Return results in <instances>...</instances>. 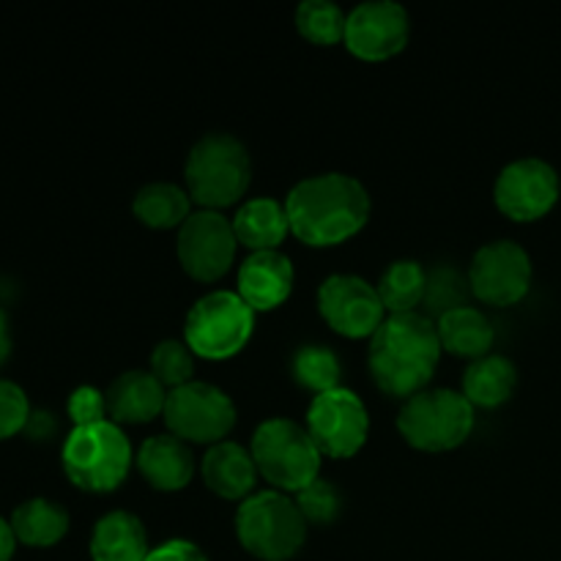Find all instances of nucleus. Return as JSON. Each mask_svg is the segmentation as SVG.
Here are the masks:
<instances>
[{
	"mask_svg": "<svg viewBox=\"0 0 561 561\" xmlns=\"http://www.w3.org/2000/svg\"><path fill=\"white\" fill-rule=\"evenodd\" d=\"M290 233L307 247H337L370 222L373 201L359 179L348 173H318L290 186L285 197Z\"/></svg>",
	"mask_w": 561,
	"mask_h": 561,
	"instance_id": "nucleus-1",
	"label": "nucleus"
},
{
	"mask_svg": "<svg viewBox=\"0 0 561 561\" xmlns=\"http://www.w3.org/2000/svg\"><path fill=\"white\" fill-rule=\"evenodd\" d=\"M442 359V340L436 321L425 312H405L387 316L376 334L370 337V376L383 394L409 400L427 389L433 373Z\"/></svg>",
	"mask_w": 561,
	"mask_h": 561,
	"instance_id": "nucleus-2",
	"label": "nucleus"
},
{
	"mask_svg": "<svg viewBox=\"0 0 561 561\" xmlns=\"http://www.w3.org/2000/svg\"><path fill=\"white\" fill-rule=\"evenodd\" d=\"M186 192L206 211L236 206L252 184V159L230 131H206L186 153Z\"/></svg>",
	"mask_w": 561,
	"mask_h": 561,
	"instance_id": "nucleus-3",
	"label": "nucleus"
},
{
	"mask_svg": "<svg viewBox=\"0 0 561 561\" xmlns=\"http://www.w3.org/2000/svg\"><path fill=\"white\" fill-rule=\"evenodd\" d=\"M64 474L85 493H113L124 485L135 463V449L124 427L115 422H99L88 427H71L60 449Z\"/></svg>",
	"mask_w": 561,
	"mask_h": 561,
	"instance_id": "nucleus-4",
	"label": "nucleus"
},
{
	"mask_svg": "<svg viewBox=\"0 0 561 561\" xmlns=\"http://www.w3.org/2000/svg\"><path fill=\"white\" fill-rule=\"evenodd\" d=\"M250 453L257 474L279 493H299L321 477L323 455L305 425L288 416H272L252 433Z\"/></svg>",
	"mask_w": 561,
	"mask_h": 561,
	"instance_id": "nucleus-5",
	"label": "nucleus"
},
{
	"mask_svg": "<svg viewBox=\"0 0 561 561\" xmlns=\"http://www.w3.org/2000/svg\"><path fill=\"white\" fill-rule=\"evenodd\" d=\"M477 409L447 387H427L409 398L398 414V431L409 447L420 453H453L469 442Z\"/></svg>",
	"mask_w": 561,
	"mask_h": 561,
	"instance_id": "nucleus-6",
	"label": "nucleus"
},
{
	"mask_svg": "<svg viewBox=\"0 0 561 561\" xmlns=\"http://www.w3.org/2000/svg\"><path fill=\"white\" fill-rule=\"evenodd\" d=\"M236 537L250 557L288 561L305 548L307 520L288 493L257 491L236 510Z\"/></svg>",
	"mask_w": 561,
	"mask_h": 561,
	"instance_id": "nucleus-7",
	"label": "nucleus"
},
{
	"mask_svg": "<svg viewBox=\"0 0 561 561\" xmlns=\"http://www.w3.org/2000/svg\"><path fill=\"white\" fill-rule=\"evenodd\" d=\"M255 332V310L236 290H211L190 307L184 343L208 362H225L241 354Z\"/></svg>",
	"mask_w": 561,
	"mask_h": 561,
	"instance_id": "nucleus-8",
	"label": "nucleus"
},
{
	"mask_svg": "<svg viewBox=\"0 0 561 561\" xmlns=\"http://www.w3.org/2000/svg\"><path fill=\"white\" fill-rule=\"evenodd\" d=\"M164 425L175 438L186 444H206L214 447L228 442L233 433L239 411L228 392L206 381H190L179 389H170L162 414Z\"/></svg>",
	"mask_w": 561,
	"mask_h": 561,
	"instance_id": "nucleus-9",
	"label": "nucleus"
},
{
	"mask_svg": "<svg viewBox=\"0 0 561 561\" xmlns=\"http://www.w3.org/2000/svg\"><path fill=\"white\" fill-rule=\"evenodd\" d=\"M305 427L323 458L348 460L362 453L370 433V416L356 392L340 387L310 400Z\"/></svg>",
	"mask_w": 561,
	"mask_h": 561,
	"instance_id": "nucleus-10",
	"label": "nucleus"
},
{
	"mask_svg": "<svg viewBox=\"0 0 561 561\" xmlns=\"http://www.w3.org/2000/svg\"><path fill=\"white\" fill-rule=\"evenodd\" d=\"M239 239L233 233V222L222 211L192 214L179 230L175 255L181 268L197 283H217L233 268Z\"/></svg>",
	"mask_w": 561,
	"mask_h": 561,
	"instance_id": "nucleus-11",
	"label": "nucleus"
},
{
	"mask_svg": "<svg viewBox=\"0 0 561 561\" xmlns=\"http://www.w3.org/2000/svg\"><path fill=\"white\" fill-rule=\"evenodd\" d=\"M531 274V257L518 241H488L469 263L471 296L482 305L513 307L529 294Z\"/></svg>",
	"mask_w": 561,
	"mask_h": 561,
	"instance_id": "nucleus-12",
	"label": "nucleus"
},
{
	"mask_svg": "<svg viewBox=\"0 0 561 561\" xmlns=\"http://www.w3.org/2000/svg\"><path fill=\"white\" fill-rule=\"evenodd\" d=\"M318 312L332 332L348 340L373 337L387 321L376 285L359 274H329L318 285Z\"/></svg>",
	"mask_w": 561,
	"mask_h": 561,
	"instance_id": "nucleus-13",
	"label": "nucleus"
},
{
	"mask_svg": "<svg viewBox=\"0 0 561 561\" xmlns=\"http://www.w3.org/2000/svg\"><path fill=\"white\" fill-rule=\"evenodd\" d=\"M561 181L546 159L524 157L504 164L493 184V203L513 222L542 219L559 201Z\"/></svg>",
	"mask_w": 561,
	"mask_h": 561,
	"instance_id": "nucleus-14",
	"label": "nucleus"
},
{
	"mask_svg": "<svg viewBox=\"0 0 561 561\" xmlns=\"http://www.w3.org/2000/svg\"><path fill=\"white\" fill-rule=\"evenodd\" d=\"M411 38V16L394 0H365L348 11L343 44L367 64H381L405 49Z\"/></svg>",
	"mask_w": 561,
	"mask_h": 561,
	"instance_id": "nucleus-15",
	"label": "nucleus"
},
{
	"mask_svg": "<svg viewBox=\"0 0 561 561\" xmlns=\"http://www.w3.org/2000/svg\"><path fill=\"white\" fill-rule=\"evenodd\" d=\"M294 263L285 252H250L239 266L236 294L255 312H272L288 301L294 290Z\"/></svg>",
	"mask_w": 561,
	"mask_h": 561,
	"instance_id": "nucleus-16",
	"label": "nucleus"
},
{
	"mask_svg": "<svg viewBox=\"0 0 561 561\" xmlns=\"http://www.w3.org/2000/svg\"><path fill=\"white\" fill-rule=\"evenodd\" d=\"M135 466L142 480L159 493L184 491L195 477V455L192 447L173 433H157L146 438L135 455Z\"/></svg>",
	"mask_w": 561,
	"mask_h": 561,
	"instance_id": "nucleus-17",
	"label": "nucleus"
},
{
	"mask_svg": "<svg viewBox=\"0 0 561 561\" xmlns=\"http://www.w3.org/2000/svg\"><path fill=\"white\" fill-rule=\"evenodd\" d=\"M107 414L115 425H148L164 414L168 389L151 370H126L107 387Z\"/></svg>",
	"mask_w": 561,
	"mask_h": 561,
	"instance_id": "nucleus-18",
	"label": "nucleus"
},
{
	"mask_svg": "<svg viewBox=\"0 0 561 561\" xmlns=\"http://www.w3.org/2000/svg\"><path fill=\"white\" fill-rule=\"evenodd\" d=\"M201 477L211 493L225 502H244L255 493V458L239 442H219L206 449L201 460Z\"/></svg>",
	"mask_w": 561,
	"mask_h": 561,
	"instance_id": "nucleus-19",
	"label": "nucleus"
},
{
	"mask_svg": "<svg viewBox=\"0 0 561 561\" xmlns=\"http://www.w3.org/2000/svg\"><path fill=\"white\" fill-rule=\"evenodd\" d=\"M233 222V233L241 247L252 252H272L283 247L290 233V219L285 211V201L277 197H250L239 206Z\"/></svg>",
	"mask_w": 561,
	"mask_h": 561,
	"instance_id": "nucleus-20",
	"label": "nucleus"
},
{
	"mask_svg": "<svg viewBox=\"0 0 561 561\" xmlns=\"http://www.w3.org/2000/svg\"><path fill=\"white\" fill-rule=\"evenodd\" d=\"M88 548L93 561H146L151 553L146 526L129 510H113L102 515L93 526Z\"/></svg>",
	"mask_w": 561,
	"mask_h": 561,
	"instance_id": "nucleus-21",
	"label": "nucleus"
},
{
	"mask_svg": "<svg viewBox=\"0 0 561 561\" xmlns=\"http://www.w3.org/2000/svg\"><path fill=\"white\" fill-rule=\"evenodd\" d=\"M438 340H442V351L460 356V359H482L491 354L493 343H496V329L493 321L477 307L466 305L458 310L447 312L436 321Z\"/></svg>",
	"mask_w": 561,
	"mask_h": 561,
	"instance_id": "nucleus-22",
	"label": "nucleus"
},
{
	"mask_svg": "<svg viewBox=\"0 0 561 561\" xmlns=\"http://www.w3.org/2000/svg\"><path fill=\"white\" fill-rule=\"evenodd\" d=\"M515 387H518V367L502 354L482 356L463 373V398L482 411H493L507 403Z\"/></svg>",
	"mask_w": 561,
	"mask_h": 561,
	"instance_id": "nucleus-23",
	"label": "nucleus"
},
{
	"mask_svg": "<svg viewBox=\"0 0 561 561\" xmlns=\"http://www.w3.org/2000/svg\"><path fill=\"white\" fill-rule=\"evenodd\" d=\"M192 195L186 186L173 181H151L140 186L131 201V214L140 225L151 230H181V225L192 217Z\"/></svg>",
	"mask_w": 561,
	"mask_h": 561,
	"instance_id": "nucleus-24",
	"label": "nucleus"
},
{
	"mask_svg": "<svg viewBox=\"0 0 561 561\" xmlns=\"http://www.w3.org/2000/svg\"><path fill=\"white\" fill-rule=\"evenodd\" d=\"M11 529L20 546L25 548H53L69 531V510L64 504L53 502V499H27L20 507L11 513L9 518Z\"/></svg>",
	"mask_w": 561,
	"mask_h": 561,
	"instance_id": "nucleus-25",
	"label": "nucleus"
},
{
	"mask_svg": "<svg viewBox=\"0 0 561 561\" xmlns=\"http://www.w3.org/2000/svg\"><path fill=\"white\" fill-rule=\"evenodd\" d=\"M427 268L414 257H400L383 268L376 290L381 296V305L387 316H405V312H420L416 307L425 301Z\"/></svg>",
	"mask_w": 561,
	"mask_h": 561,
	"instance_id": "nucleus-26",
	"label": "nucleus"
},
{
	"mask_svg": "<svg viewBox=\"0 0 561 561\" xmlns=\"http://www.w3.org/2000/svg\"><path fill=\"white\" fill-rule=\"evenodd\" d=\"M340 376H343V365L329 345L307 343L299 345L290 356V378L299 389L312 392V398L340 389Z\"/></svg>",
	"mask_w": 561,
	"mask_h": 561,
	"instance_id": "nucleus-27",
	"label": "nucleus"
},
{
	"mask_svg": "<svg viewBox=\"0 0 561 561\" xmlns=\"http://www.w3.org/2000/svg\"><path fill=\"white\" fill-rule=\"evenodd\" d=\"M296 31L316 47H332L345 38L348 14L334 0H301L296 5Z\"/></svg>",
	"mask_w": 561,
	"mask_h": 561,
	"instance_id": "nucleus-28",
	"label": "nucleus"
},
{
	"mask_svg": "<svg viewBox=\"0 0 561 561\" xmlns=\"http://www.w3.org/2000/svg\"><path fill=\"white\" fill-rule=\"evenodd\" d=\"M471 299V285H469V272H460V268L442 263V266L431 268L427 272V288H425V316L431 321H438L447 312L466 307Z\"/></svg>",
	"mask_w": 561,
	"mask_h": 561,
	"instance_id": "nucleus-29",
	"label": "nucleus"
},
{
	"mask_svg": "<svg viewBox=\"0 0 561 561\" xmlns=\"http://www.w3.org/2000/svg\"><path fill=\"white\" fill-rule=\"evenodd\" d=\"M195 359L184 340H162L151 351V376L164 389H179L195 381Z\"/></svg>",
	"mask_w": 561,
	"mask_h": 561,
	"instance_id": "nucleus-30",
	"label": "nucleus"
},
{
	"mask_svg": "<svg viewBox=\"0 0 561 561\" xmlns=\"http://www.w3.org/2000/svg\"><path fill=\"white\" fill-rule=\"evenodd\" d=\"M296 507L305 515L307 526H332L343 515V491L332 480L318 477L312 485L296 493Z\"/></svg>",
	"mask_w": 561,
	"mask_h": 561,
	"instance_id": "nucleus-31",
	"label": "nucleus"
},
{
	"mask_svg": "<svg viewBox=\"0 0 561 561\" xmlns=\"http://www.w3.org/2000/svg\"><path fill=\"white\" fill-rule=\"evenodd\" d=\"M31 400L20 383L0 378V442L14 438L31 422Z\"/></svg>",
	"mask_w": 561,
	"mask_h": 561,
	"instance_id": "nucleus-32",
	"label": "nucleus"
},
{
	"mask_svg": "<svg viewBox=\"0 0 561 561\" xmlns=\"http://www.w3.org/2000/svg\"><path fill=\"white\" fill-rule=\"evenodd\" d=\"M66 416L71 420L75 427H88L99 425V422H107V394L99 387L91 383H82L66 400Z\"/></svg>",
	"mask_w": 561,
	"mask_h": 561,
	"instance_id": "nucleus-33",
	"label": "nucleus"
},
{
	"mask_svg": "<svg viewBox=\"0 0 561 561\" xmlns=\"http://www.w3.org/2000/svg\"><path fill=\"white\" fill-rule=\"evenodd\" d=\"M146 561H208V559L201 546L175 537V540H168L162 542V546L151 548V553H148Z\"/></svg>",
	"mask_w": 561,
	"mask_h": 561,
	"instance_id": "nucleus-34",
	"label": "nucleus"
},
{
	"mask_svg": "<svg viewBox=\"0 0 561 561\" xmlns=\"http://www.w3.org/2000/svg\"><path fill=\"white\" fill-rule=\"evenodd\" d=\"M25 431L31 433L33 438H47L49 433L55 431V420L49 414H42V411H33L31 422H27Z\"/></svg>",
	"mask_w": 561,
	"mask_h": 561,
	"instance_id": "nucleus-35",
	"label": "nucleus"
},
{
	"mask_svg": "<svg viewBox=\"0 0 561 561\" xmlns=\"http://www.w3.org/2000/svg\"><path fill=\"white\" fill-rule=\"evenodd\" d=\"M16 546H20V542H16L11 524L5 518H0V561H11V559H14Z\"/></svg>",
	"mask_w": 561,
	"mask_h": 561,
	"instance_id": "nucleus-36",
	"label": "nucleus"
},
{
	"mask_svg": "<svg viewBox=\"0 0 561 561\" xmlns=\"http://www.w3.org/2000/svg\"><path fill=\"white\" fill-rule=\"evenodd\" d=\"M11 356V323H9V316H5V310L0 307V367L9 362Z\"/></svg>",
	"mask_w": 561,
	"mask_h": 561,
	"instance_id": "nucleus-37",
	"label": "nucleus"
}]
</instances>
